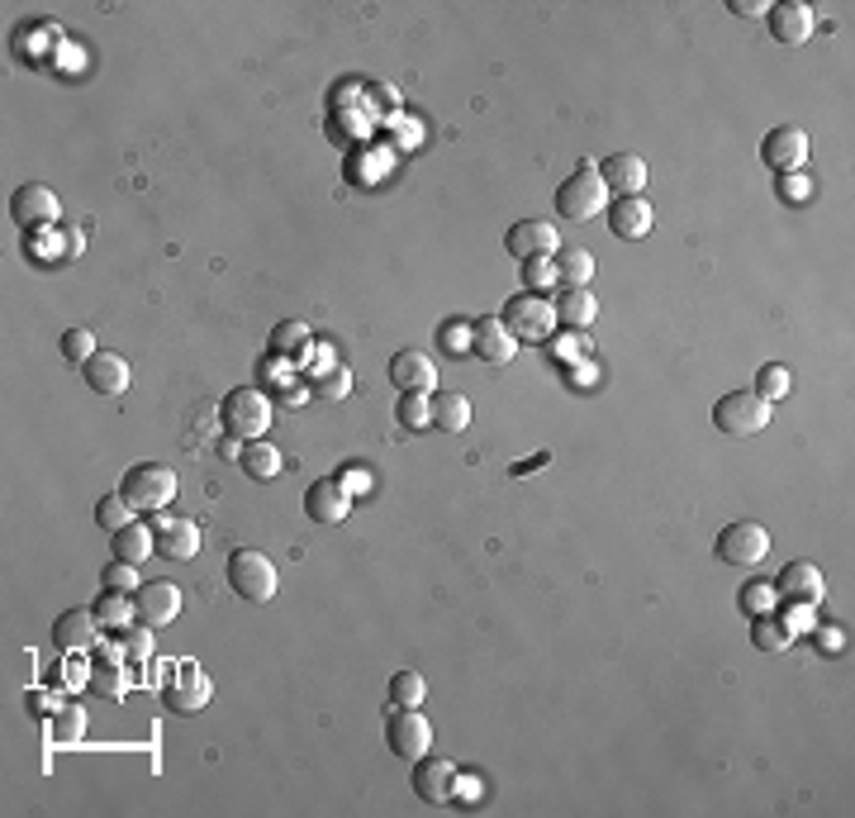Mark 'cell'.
Returning <instances> with one entry per match:
<instances>
[{"instance_id":"1","label":"cell","mask_w":855,"mask_h":818,"mask_svg":"<svg viewBox=\"0 0 855 818\" xmlns=\"http://www.w3.org/2000/svg\"><path fill=\"white\" fill-rule=\"evenodd\" d=\"M603 210H609V186L599 181V162H581L557 186V215L571 219V224H589Z\"/></svg>"},{"instance_id":"2","label":"cell","mask_w":855,"mask_h":818,"mask_svg":"<svg viewBox=\"0 0 855 818\" xmlns=\"http://www.w3.org/2000/svg\"><path fill=\"white\" fill-rule=\"evenodd\" d=\"M176 490H181L176 472L162 462H138V466H129L120 480V496L129 500V510H138V514H162L167 504L176 500Z\"/></svg>"},{"instance_id":"3","label":"cell","mask_w":855,"mask_h":818,"mask_svg":"<svg viewBox=\"0 0 855 818\" xmlns=\"http://www.w3.org/2000/svg\"><path fill=\"white\" fill-rule=\"evenodd\" d=\"M219 419H223V428H229V438H239V443H257V438L271 428V400L261 395L257 386H239V391L223 395Z\"/></svg>"},{"instance_id":"4","label":"cell","mask_w":855,"mask_h":818,"mask_svg":"<svg viewBox=\"0 0 855 818\" xmlns=\"http://www.w3.org/2000/svg\"><path fill=\"white\" fill-rule=\"evenodd\" d=\"M499 323H504L518 343H551V333H557V309H551L547 295L523 291V295H509L504 301Z\"/></svg>"},{"instance_id":"5","label":"cell","mask_w":855,"mask_h":818,"mask_svg":"<svg viewBox=\"0 0 855 818\" xmlns=\"http://www.w3.org/2000/svg\"><path fill=\"white\" fill-rule=\"evenodd\" d=\"M229 586L239 590V600L267 605V600H276V590H281V576H276V562L267 552L239 548L229 557Z\"/></svg>"},{"instance_id":"6","label":"cell","mask_w":855,"mask_h":818,"mask_svg":"<svg viewBox=\"0 0 855 818\" xmlns=\"http://www.w3.org/2000/svg\"><path fill=\"white\" fill-rule=\"evenodd\" d=\"M770 419H774L770 400H760L756 391H728L713 405V424H718V434H728V438H752L760 428H770Z\"/></svg>"},{"instance_id":"7","label":"cell","mask_w":855,"mask_h":818,"mask_svg":"<svg viewBox=\"0 0 855 818\" xmlns=\"http://www.w3.org/2000/svg\"><path fill=\"white\" fill-rule=\"evenodd\" d=\"M504 253L513 263H551V257L561 253V233L557 224H547V219H518V224H509L504 233Z\"/></svg>"},{"instance_id":"8","label":"cell","mask_w":855,"mask_h":818,"mask_svg":"<svg viewBox=\"0 0 855 818\" xmlns=\"http://www.w3.org/2000/svg\"><path fill=\"white\" fill-rule=\"evenodd\" d=\"M10 219L24 233H38V229L52 233V229H62V200L48 186H38V181H24L15 196H10Z\"/></svg>"},{"instance_id":"9","label":"cell","mask_w":855,"mask_h":818,"mask_svg":"<svg viewBox=\"0 0 855 818\" xmlns=\"http://www.w3.org/2000/svg\"><path fill=\"white\" fill-rule=\"evenodd\" d=\"M386 743H390L394 757L418 761V757H428V752H432V723L418 709L394 705V709H386Z\"/></svg>"},{"instance_id":"10","label":"cell","mask_w":855,"mask_h":818,"mask_svg":"<svg viewBox=\"0 0 855 818\" xmlns=\"http://www.w3.org/2000/svg\"><path fill=\"white\" fill-rule=\"evenodd\" d=\"M713 552H718V562H728V566H760L770 557V534L756 518H742V524L722 528Z\"/></svg>"},{"instance_id":"11","label":"cell","mask_w":855,"mask_h":818,"mask_svg":"<svg viewBox=\"0 0 855 818\" xmlns=\"http://www.w3.org/2000/svg\"><path fill=\"white\" fill-rule=\"evenodd\" d=\"M774 595H780L784 605H808L818 609L822 595H827V576L813 562H789L780 576H774Z\"/></svg>"},{"instance_id":"12","label":"cell","mask_w":855,"mask_h":818,"mask_svg":"<svg viewBox=\"0 0 855 818\" xmlns=\"http://www.w3.org/2000/svg\"><path fill=\"white\" fill-rule=\"evenodd\" d=\"M209 695H215V685H209V676L200 667H191V661H181L176 676H171L167 691H162L171 713H200L209 705Z\"/></svg>"},{"instance_id":"13","label":"cell","mask_w":855,"mask_h":818,"mask_svg":"<svg viewBox=\"0 0 855 818\" xmlns=\"http://www.w3.org/2000/svg\"><path fill=\"white\" fill-rule=\"evenodd\" d=\"M148 524H152L157 548H162V557H171V562H191V557L200 552V524H195V518L152 514Z\"/></svg>"},{"instance_id":"14","label":"cell","mask_w":855,"mask_h":818,"mask_svg":"<svg viewBox=\"0 0 855 818\" xmlns=\"http://www.w3.org/2000/svg\"><path fill=\"white\" fill-rule=\"evenodd\" d=\"M808 134L804 129H794V124H784V129H770L766 134V143H760V158H766V167L770 172H798V167L808 162Z\"/></svg>"},{"instance_id":"15","label":"cell","mask_w":855,"mask_h":818,"mask_svg":"<svg viewBox=\"0 0 855 818\" xmlns=\"http://www.w3.org/2000/svg\"><path fill=\"white\" fill-rule=\"evenodd\" d=\"M134 609H138V623L167 628L181 614V586H171V581H143L134 590Z\"/></svg>"},{"instance_id":"16","label":"cell","mask_w":855,"mask_h":818,"mask_svg":"<svg viewBox=\"0 0 855 818\" xmlns=\"http://www.w3.org/2000/svg\"><path fill=\"white\" fill-rule=\"evenodd\" d=\"M471 353H476L480 362H490V367H509L513 353H518V339L499 323V315H490V319L471 323Z\"/></svg>"},{"instance_id":"17","label":"cell","mask_w":855,"mask_h":818,"mask_svg":"<svg viewBox=\"0 0 855 818\" xmlns=\"http://www.w3.org/2000/svg\"><path fill=\"white\" fill-rule=\"evenodd\" d=\"M651 224H656V210L647 205V196H618V200L609 205V229H613V239L637 243V239H647V233H651Z\"/></svg>"},{"instance_id":"18","label":"cell","mask_w":855,"mask_h":818,"mask_svg":"<svg viewBox=\"0 0 855 818\" xmlns=\"http://www.w3.org/2000/svg\"><path fill=\"white\" fill-rule=\"evenodd\" d=\"M52 643L62 647V652H96L100 643V623L90 609H68V614H58L52 623Z\"/></svg>"},{"instance_id":"19","label":"cell","mask_w":855,"mask_h":818,"mask_svg":"<svg viewBox=\"0 0 855 818\" xmlns=\"http://www.w3.org/2000/svg\"><path fill=\"white\" fill-rule=\"evenodd\" d=\"M456 785V766L447 757H418L414 761V795L424 804H447Z\"/></svg>"},{"instance_id":"20","label":"cell","mask_w":855,"mask_h":818,"mask_svg":"<svg viewBox=\"0 0 855 818\" xmlns=\"http://www.w3.org/2000/svg\"><path fill=\"white\" fill-rule=\"evenodd\" d=\"M599 181L609 186V196H642L647 186V162L637 152H613V158L599 162Z\"/></svg>"},{"instance_id":"21","label":"cell","mask_w":855,"mask_h":818,"mask_svg":"<svg viewBox=\"0 0 855 818\" xmlns=\"http://www.w3.org/2000/svg\"><path fill=\"white\" fill-rule=\"evenodd\" d=\"M305 514L314 518V524H328V528H333V524H342V518L352 514V496L338 486L333 476H328V480H314V486L305 490Z\"/></svg>"},{"instance_id":"22","label":"cell","mask_w":855,"mask_h":818,"mask_svg":"<svg viewBox=\"0 0 855 818\" xmlns=\"http://www.w3.org/2000/svg\"><path fill=\"white\" fill-rule=\"evenodd\" d=\"M390 381L400 386V391H428L438 386V362L428 353H418V347H404V353L390 357Z\"/></svg>"},{"instance_id":"23","label":"cell","mask_w":855,"mask_h":818,"mask_svg":"<svg viewBox=\"0 0 855 818\" xmlns=\"http://www.w3.org/2000/svg\"><path fill=\"white\" fill-rule=\"evenodd\" d=\"M766 24H770V34L780 38V44H808V34H813V10L804 5V0H780V5H770L766 10Z\"/></svg>"},{"instance_id":"24","label":"cell","mask_w":855,"mask_h":818,"mask_svg":"<svg viewBox=\"0 0 855 818\" xmlns=\"http://www.w3.org/2000/svg\"><path fill=\"white\" fill-rule=\"evenodd\" d=\"M82 376H86V386L96 395H124L129 381H134V371H129V362L120 353H96L82 367Z\"/></svg>"},{"instance_id":"25","label":"cell","mask_w":855,"mask_h":818,"mask_svg":"<svg viewBox=\"0 0 855 818\" xmlns=\"http://www.w3.org/2000/svg\"><path fill=\"white\" fill-rule=\"evenodd\" d=\"M551 309H557V329H575V333L599 319V301L589 291H561Z\"/></svg>"},{"instance_id":"26","label":"cell","mask_w":855,"mask_h":818,"mask_svg":"<svg viewBox=\"0 0 855 818\" xmlns=\"http://www.w3.org/2000/svg\"><path fill=\"white\" fill-rule=\"evenodd\" d=\"M551 271H557V291H589V281H595V257L585 248L557 253L551 257Z\"/></svg>"},{"instance_id":"27","label":"cell","mask_w":855,"mask_h":818,"mask_svg":"<svg viewBox=\"0 0 855 818\" xmlns=\"http://www.w3.org/2000/svg\"><path fill=\"white\" fill-rule=\"evenodd\" d=\"M110 542H114V557L120 562H129V566H138V562H148V557L157 552V538H152V524H129V528H120V534H110Z\"/></svg>"},{"instance_id":"28","label":"cell","mask_w":855,"mask_h":818,"mask_svg":"<svg viewBox=\"0 0 855 818\" xmlns=\"http://www.w3.org/2000/svg\"><path fill=\"white\" fill-rule=\"evenodd\" d=\"M90 614H96V623L100 628H110V633H124L129 623L138 619V609H134V595H124V590H105L96 605H90Z\"/></svg>"},{"instance_id":"29","label":"cell","mask_w":855,"mask_h":818,"mask_svg":"<svg viewBox=\"0 0 855 818\" xmlns=\"http://www.w3.org/2000/svg\"><path fill=\"white\" fill-rule=\"evenodd\" d=\"M466 424H471V400L462 391L432 395V428H442V434H462Z\"/></svg>"},{"instance_id":"30","label":"cell","mask_w":855,"mask_h":818,"mask_svg":"<svg viewBox=\"0 0 855 818\" xmlns=\"http://www.w3.org/2000/svg\"><path fill=\"white\" fill-rule=\"evenodd\" d=\"M309 343H314V329L305 319H281L271 329V357H295V353H305Z\"/></svg>"},{"instance_id":"31","label":"cell","mask_w":855,"mask_h":818,"mask_svg":"<svg viewBox=\"0 0 855 818\" xmlns=\"http://www.w3.org/2000/svg\"><path fill=\"white\" fill-rule=\"evenodd\" d=\"M394 419H400L410 434H424L432 424V395L428 391H404L400 405H394Z\"/></svg>"},{"instance_id":"32","label":"cell","mask_w":855,"mask_h":818,"mask_svg":"<svg viewBox=\"0 0 855 818\" xmlns=\"http://www.w3.org/2000/svg\"><path fill=\"white\" fill-rule=\"evenodd\" d=\"M239 462H243V472L253 480H271L276 472H281V452H276L271 443H261V438H257V443H243Z\"/></svg>"},{"instance_id":"33","label":"cell","mask_w":855,"mask_h":818,"mask_svg":"<svg viewBox=\"0 0 855 818\" xmlns=\"http://www.w3.org/2000/svg\"><path fill=\"white\" fill-rule=\"evenodd\" d=\"M752 643L760 647V652H784V647L794 643V633H789V623H780V619L756 614V623H752Z\"/></svg>"},{"instance_id":"34","label":"cell","mask_w":855,"mask_h":818,"mask_svg":"<svg viewBox=\"0 0 855 818\" xmlns=\"http://www.w3.org/2000/svg\"><path fill=\"white\" fill-rule=\"evenodd\" d=\"M90 691H96L100 699H120L124 691H129V681H124V667L120 661H96V667H90Z\"/></svg>"},{"instance_id":"35","label":"cell","mask_w":855,"mask_h":818,"mask_svg":"<svg viewBox=\"0 0 855 818\" xmlns=\"http://www.w3.org/2000/svg\"><path fill=\"white\" fill-rule=\"evenodd\" d=\"M314 400H323V405H338V400L352 395V371L347 367H328L323 376H314Z\"/></svg>"},{"instance_id":"36","label":"cell","mask_w":855,"mask_h":818,"mask_svg":"<svg viewBox=\"0 0 855 818\" xmlns=\"http://www.w3.org/2000/svg\"><path fill=\"white\" fill-rule=\"evenodd\" d=\"M96 524L105 528V534H120V528L134 524V510H129V500L114 490V496H100L96 500Z\"/></svg>"},{"instance_id":"37","label":"cell","mask_w":855,"mask_h":818,"mask_svg":"<svg viewBox=\"0 0 855 818\" xmlns=\"http://www.w3.org/2000/svg\"><path fill=\"white\" fill-rule=\"evenodd\" d=\"M424 695H428V685H424L418 671H394V676H390V705L418 709V705H424Z\"/></svg>"},{"instance_id":"38","label":"cell","mask_w":855,"mask_h":818,"mask_svg":"<svg viewBox=\"0 0 855 818\" xmlns=\"http://www.w3.org/2000/svg\"><path fill=\"white\" fill-rule=\"evenodd\" d=\"M86 737V713L76 709V705H62L58 713H52V743H82Z\"/></svg>"},{"instance_id":"39","label":"cell","mask_w":855,"mask_h":818,"mask_svg":"<svg viewBox=\"0 0 855 818\" xmlns=\"http://www.w3.org/2000/svg\"><path fill=\"white\" fill-rule=\"evenodd\" d=\"M789 386H794V381H789V367H780V362H766V367L756 371V386H752V391L774 405V400L789 395Z\"/></svg>"},{"instance_id":"40","label":"cell","mask_w":855,"mask_h":818,"mask_svg":"<svg viewBox=\"0 0 855 818\" xmlns=\"http://www.w3.org/2000/svg\"><path fill=\"white\" fill-rule=\"evenodd\" d=\"M780 605V595H774V581H746L742 586V609L746 614H770V609Z\"/></svg>"},{"instance_id":"41","label":"cell","mask_w":855,"mask_h":818,"mask_svg":"<svg viewBox=\"0 0 855 818\" xmlns=\"http://www.w3.org/2000/svg\"><path fill=\"white\" fill-rule=\"evenodd\" d=\"M96 353H100V347H96V333H90V329H68V333H62V357L76 362V367H86Z\"/></svg>"},{"instance_id":"42","label":"cell","mask_w":855,"mask_h":818,"mask_svg":"<svg viewBox=\"0 0 855 818\" xmlns=\"http://www.w3.org/2000/svg\"><path fill=\"white\" fill-rule=\"evenodd\" d=\"M148 623H138V628H134V623H129V628L120 633V643H124V657L129 661H148L152 657V638H148Z\"/></svg>"},{"instance_id":"43","label":"cell","mask_w":855,"mask_h":818,"mask_svg":"<svg viewBox=\"0 0 855 818\" xmlns=\"http://www.w3.org/2000/svg\"><path fill=\"white\" fill-rule=\"evenodd\" d=\"M105 590H124V595H134L138 590V566H129V562H120V557H114L110 566H105Z\"/></svg>"},{"instance_id":"44","label":"cell","mask_w":855,"mask_h":818,"mask_svg":"<svg viewBox=\"0 0 855 818\" xmlns=\"http://www.w3.org/2000/svg\"><path fill=\"white\" fill-rule=\"evenodd\" d=\"M523 281H528L533 295H547L557 285V271H551V263H523Z\"/></svg>"},{"instance_id":"45","label":"cell","mask_w":855,"mask_h":818,"mask_svg":"<svg viewBox=\"0 0 855 818\" xmlns=\"http://www.w3.org/2000/svg\"><path fill=\"white\" fill-rule=\"evenodd\" d=\"M333 480L347 490V496H366V490H371V472H362V466H342Z\"/></svg>"},{"instance_id":"46","label":"cell","mask_w":855,"mask_h":818,"mask_svg":"<svg viewBox=\"0 0 855 818\" xmlns=\"http://www.w3.org/2000/svg\"><path fill=\"white\" fill-rule=\"evenodd\" d=\"M24 705H29V713H34V719H52V713L62 709V705H58V699H52L48 691H29V695H24Z\"/></svg>"},{"instance_id":"47","label":"cell","mask_w":855,"mask_h":818,"mask_svg":"<svg viewBox=\"0 0 855 818\" xmlns=\"http://www.w3.org/2000/svg\"><path fill=\"white\" fill-rule=\"evenodd\" d=\"M442 343L452 347V353H466V347H471V323H447V329H442Z\"/></svg>"},{"instance_id":"48","label":"cell","mask_w":855,"mask_h":818,"mask_svg":"<svg viewBox=\"0 0 855 818\" xmlns=\"http://www.w3.org/2000/svg\"><path fill=\"white\" fill-rule=\"evenodd\" d=\"M485 795V790H480V781H476V776H456V785H452V799H471V804H476Z\"/></svg>"},{"instance_id":"49","label":"cell","mask_w":855,"mask_h":818,"mask_svg":"<svg viewBox=\"0 0 855 818\" xmlns=\"http://www.w3.org/2000/svg\"><path fill=\"white\" fill-rule=\"evenodd\" d=\"M766 0H732V15H742V20H766Z\"/></svg>"},{"instance_id":"50","label":"cell","mask_w":855,"mask_h":818,"mask_svg":"<svg viewBox=\"0 0 855 818\" xmlns=\"http://www.w3.org/2000/svg\"><path fill=\"white\" fill-rule=\"evenodd\" d=\"M76 253H82V233L68 224V229H62V257H76Z\"/></svg>"},{"instance_id":"51","label":"cell","mask_w":855,"mask_h":818,"mask_svg":"<svg viewBox=\"0 0 855 818\" xmlns=\"http://www.w3.org/2000/svg\"><path fill=\"white\" fill-rule=\"evenodd\" d=\"M219 457H223V462H233V457H243V448H239V438H223V443H219Z\"/></svg>"},{"instance_id":"52","label":"cell","mask_w":855,"mask_h":818,"mask_svg":"<svg viewBox=\"0 0 855 818\" xmlns=\"http://www.w3.org/2000/svg\"><path fill=\"white\" fill-rule=\"evenodd\" d=\"M818 638H822V647H827V652H836V647H841V633H836V628H822Z\"/></svg>"}]
</instances>
